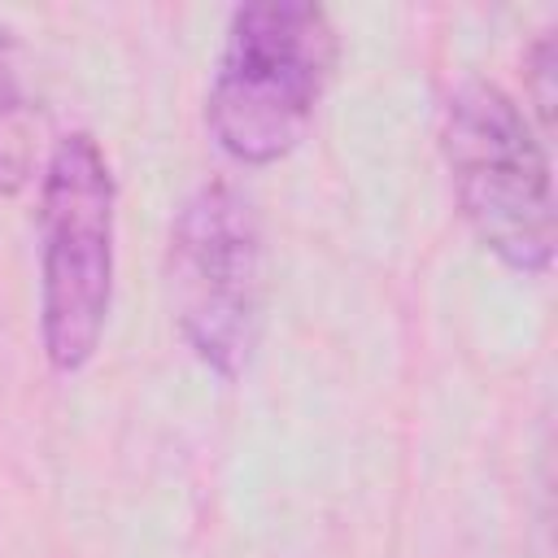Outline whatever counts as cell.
I'll return each instance as SVG.
<instances>
[{
  "label": "cell",
  "instance_id": "obj_1",
  "mask_svg": "<svg viewBox=\"0 0 558 558\" xmlns=\"http://www.w3.org/2000/svg\"><path fill=\"white\" fill-rule=\"evenodd\" d=\"M336 61L327 9L310 0L240 4L205 96V126L244 166L288 157L314 118Z\"/></svg>",
  "mask_w": 558,
  "mask_h": 558
},
{
  "label": "cell",
  "instance_id": "obj_2",
  "mask_svg": "<svg viewBox=\"0 0 558 558\" xmlns=\"http://www.w3.org/2000/svg\"><path fill=\"white\" fill-rule=\"evenodd\" d=\"M440 148L480 244L510 270L545 275L554 262L549 157L514 96L488 78H462L440 113Z\"/></svg>",
  "mask_w": 558,
  "mask_h": 558
},
{
  "label": "cell",
  "instance_id": "obj_3",
  "mask_svg": "<svg viewBox=\"0 0 558 558\" xmlns=\"http://www.w3.org/2000/svg\"><path fill=\"white\" fill-rule=\"evenodd\" d=\"M113 296V174L87 131L57 140L39 187V340L52 371H83Z\"/></svg>",
  "mask_w": 558,
  "mask_h": 558
},
{
  "label": "cell",
  "instance_id": "obj_4",
  "mask_svg": "<svg viewBox=\"0 0 558 558\" xmlns=\"http://www.w3.org/2000/svg\"><path fill=\"white\" fill-rule=\"evenodd\" d=\"M166 288L187 349L222 379H235L262 327V227L248 196L227 183H201L170 222Z\"/></svg>",
  "mask_w": 558,
  "mask_h": 558
},
{
  "label": "cell",
  "instance_id": "obj_5",
  "mask_svg": "<svg viewBox=\"0 0 558 558\" xmlns=\"http://www.w3.org/2000/svg\"><path fill=\"white\" fill-rule=\"evenodd\" d=\"M35 157V118L26 109V96L17 92V78L0 61V192H17L31 179Z\"/></svg>",
  "mask_w": 558,
  "mask_h": 558
},
{
  "label": "cell",
  "instance_id": "obj_6",
  "mask_svg": "<svg viewBox=\"0 0 558 558\" xmlns=\"http://www.w3.org/2000/svg\"><path fill=\"white\" fill-rule=\"evenodd\" d=\"M527 74H532V100H536V109H541V118H549V109H554V39H541L536 48H532V57H527Z\"/></svg>",
  "mask_w": 558,
  "mask_h": 558
}]
</instances>
